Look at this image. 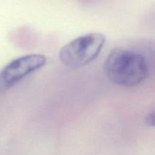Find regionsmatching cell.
I'll list each match as a JSON object with an SVG mask.
<instances>
[{"label": "cell", "mask_w": 155, "mask_h": 155, "mask_svg": "<svg viewBox=\"0 0 155 155\" xmlns=\"http://www.w3.org/2000/svg\"><path fill=\"white\" fill-rule=\"evenodd\" d=\"M104 71L111 83L124 87L138 86L148 75L145 58L136 51L124 48L111 50L104 61Z\"/></svg>", "instance_id": "6da1fadb"}, {"label": "cell", "mask_w": 155, "mask_h": 155, "mask_svg": "<svg viewBox=\"0 0 155 155\" xmlns=\"http://www.w3.org/2000/svg\"><path fill=\"white\" fill-rule=\"evenodd\" d=\"M105 40V36L101 33H90L80 36L61 48L59 58L69 68H83L98 57Z\"/></svg>", "instance_id": "7a4b0ae2"}, {"label": "cell", "mask_w": 155, "mask_h": 155, "mask_svg": "<svg viewBox=\"0 0 155 155\" xmlns=\"http://www.w3.org/2000/svg\"><path fill=\"white\" fill-rule=\"evenodd\" d=\"M46 61V57L40 54H30L14 59L0 71V92L12 88L27 76L42 68Z\"/></svg>", "instance_id": "3957f363"}, {"label": "cell", "mask_w": 155, "mask_h": 155, "mask_svg": "<svg viewBox=\"0 0 155 155\" xmlns=\"http://www.w3.org/2000/svg\"><path fill=\"white\" fill-rule=\"evenodd\" d=\"M145 120H146V123L148 125L153 127L154 125V112L152 111L148 114Z\"/></svg>", "instance_id": "277c9868"}]
</instances>
